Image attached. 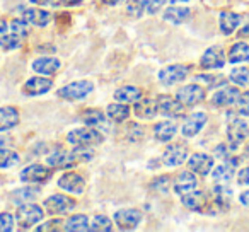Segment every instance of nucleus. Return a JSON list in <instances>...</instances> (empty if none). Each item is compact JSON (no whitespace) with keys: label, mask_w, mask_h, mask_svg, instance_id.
<instances>
[{"label":"nucleus","mask_w":249,"mask_h":232,"mask_svg":"<svg viewBox=\"0 0 249 232\" xmlns=\"http://www.w3.org/2000/svg\"><path fill=\"white\" fill-rule=\"evenodd\" d=\"M188 167L193 173L207 176L212 171V167H213V157L207 156V154H193L190 157V161H188Z\"/></svg>","instance_id":"12"},{"label":"nucleus","mask_w":249,"mask_h":232,"mask_svg":"<svg viewBox=\"0 0 249 232\" xmlns=\"http://www.w3.org/2000/svg\"><path fill=\"white\" fill-rule=\"evenodd\" d=\"M58 186L65 191H70V193H82L84 191V179L75 173H67L60 178Z\"/></svg>","instance_id":"18"},{"label":"nucleus","mask_w":249,"mask_h":232,"mask_svg":"<svg viewBox=\"0 0 249 232\" xmlns=\"http://www.w3.org/2000/svg\"><path fill=\"white\" fill-rule=\"evenodd\" d=\"M234 176V164H222L213 171V179L220 184H225Z\"/></svg>","instance_id":"34"},{"label":"nucleus","mask_w":249,"mask_h":232,"mask_svg":"<svg viewBox=\"0 0 249 232\" xmlns=\"http://www.w3.org/2000/svg\"><path fill=\"white\" fill-rule=\"evenodd\" d=\"M52 174L53 169H48L41 164H33V166H28L22 171L21 179L26 181V183H45L52 178Z\"/></svg>","instance_id":"7"},{"label":"nucleus","mask_w":249,"mask_h":232,"mask_svg":"<svg viewBox=\"0 0 249 232\" xmlns=\"http://www.w3.org/2000/svg\"><path fill=\"white\" fill-rule=\"evenodd\" d=\"M21 43H22V38L21 36H18V35H5V36H2L0 38V45L4 46L5 50H12V48H19L21 46Z\"/></svg>","instance_id":"40"},{"label":"nucleus","mask_w":249,"mask_h":232,"mask_svg":"<svg viewBox=\"0 0 249 232\" xmlns=\"http://www.w3.org/2000/svg\"><path fill=\"white\" fill-rule=\"evenodd\" d=\"M207 123V114L205 113H193L184 120V125L181 128L184 137H195L196 133H200V130Z\"/></svg>","instance_id":"14"},{"label":"nucleus","mask_w":249,"mask_h":232,"mask_svg":"<svg viewBox=\"0 0 249 232\" xmlns=\"http://www.w3.org/2000/svg\"><path fill=\"white\" fill-rule=\"evenodd\" d=\"M225 65V55L220 46H210L201 56V67L208 70L222 69Z\"/></svg>","instance_id":"10"},{"label":"nucleus","mask_w":249,"mask_h":232,"mask_svg":"<svg viewBox=\"0 0 249 232\" xmlns=\"http://www.w3.org/2000/svg\"><path fill=\"white\" fill-rule=\"evenodd\" d=\"M11 29L14 35L21 36V38H24V36H28L29 29H28V22L24 21V19H14V21L11 22Z\"/></svg>","instance_id":"41"},{"label":"nucleus","mask_w":249,"mask_h":232,"mask_svg":"<svg viewBox=\"0 0 249 232\" xmlns=\"http://www.w3.org/2000/svg\"><path fill=\"white\" fill-rule=\"evenodd\" d=\"M82 122L86 123L87 126H92V128H97V130H104L107 132V120H106V114H103L101 111L97 109H87L82 113Z\"/></svg>","instance_id":"17"},{"label":"nucleus","mask_w":249,"mask_h":232,"mask_svg":"<svg viewBox=\"0 0 249 232\" xmlns=\"http://www.w3.org/2000/svg\"><path fill=\"white\" fill-rule=\"evenodd\" d=\"M24 18H26V21L31 22V24L41 26L43 28V26L52 22L53 16L46 11H41V9H28V11L24 12Z\"/></svg>","instance_id":"22"},{"label":"nucleus","mask_w":249,"mask_h":232,"mask_svg":"<svg viewBox=\"0 0 249 232\" xmlns=\"http://www.w3.org/2000/svg\"><path fill=\"white\" fill-rule=\"evenodd\" d=\"M19 123V113L16 107L5 106L0 107V132H7V130L14 128Z\"/></svg>","instance_id":"20"},{"label":"nucleus","mask_w":249,"mask_h":232,"mask_svg":"<svg viewBox=\"0 0 249 232\" xmlns=\"http://www.w3.org/2000/svg\"><path fill=\"white\" fill-rule=\"evenodd\" d=\"M241 24V18L234 12H222L220 14V29L224 35H232Z\"/></svg>","instance_id":"28"},{"label":"nucleus","mask_w":249,"mask_h":232,"mask_svg":"<svg viewBox=\"0 0 249 232\" xmlns=\"http://www.w3.org/2000/svg\"><path fill=\"white\" fill-rule=\"evenodd\" d=\"M65 231L70 232H80V231H89V222H87L86 215H73L65 222Z\"/></svg>","instance_id":"33"},{"label":"nucleus","mask_w":249,"mask_h":232,"mask_svg":"<svg viewBox=\"0 0 249 232\" xmlns=\"http://www.w3.org/2000/svg\"><path fill=\"white\" fill-rule=\"evenodd\" d=\"M14 229V218L11 214H0V232H11Z\"/></svg>","instance_id":"43"},{"label":"nucleus","mask_w":249,"mask_h":232,"mask_svg":"<svg viewBox=\"0 0 249 232\" xmlns=\"http://www.w3.org/2000/svg\"><path fill=\"white\" fill-rule=\"evenodd\" d=\"M188 157V149L184 145H171L166 149V152H164L162 156V162L166 164V166H181V164L186 161Z\"/></svg>","instance_id":"13"},{"label":"nucleus","mask_w":249,"mask_h":232,"mask_svg":"<svg viewBox=\"0 0 249 232\" xmlns=\"http://www.w3.org/2000/svg\"><path fill=\"white\" fill-rule=\"evenodd\" d=\"M249 60V45L246 43H235L229 52V62L231 63H241Z\"/></svg>","instance_id":"31"},{"label":"nucleus","mask_w":249,"mask_h":232,"mask_svg":"<svg viewBox=\"0 0 249 232\" xmlns=\"http://www.w3.org/2000/svg\"><path fill=\"white\" fill-rule=\"evenodd\" d=\"M140 220H142V212L133 208H124L114 214V222L121 231H132L140 224Z\"/></svg>","instance_id":"4"},{"label":"nucleus","mask_w":249,"mask_h":232,"mask_svg":"<svg viewBox=\"0 0 249 232\" xmlns=\"http://www.w3.org/2000/svg\"><path fill=\"white\" fill-rule=\"evenodd\" d=\"M169 2H173V4H176V2H188V0H169Z\"/></svg>","instance_id":"53"},{"label":"nucleus","mask_w":249,"mask_h":232,"mask_svg":"<svg viewBox=\"0 0 249 232\" xmlns=\"http://www.w3.org/2000/svg\"><path fill=\"white\" fill-rule=\"evenodd\" d=\"M48 164L55 169H65V167H72L75 164V159L72 154L60 150V152H55L48 157Z\"/></svg>","instance_id":"25"},{"label":"nucleus","mask_w":249,"mask_h":232,"mask_svg":"<svg viewBox=\"0 0 249 232\" xmlns=\"http://www.w3.org/2000/svg\"><path fill=\"white\" fill-rule=\"evenodd\" d=\"M94 90V84L89 80H79V82H72L69 86L62 87L58 90V96L67 101H80L86 96H89Z\"/></svg>","instance_id":"3"},{"label":"nucleus","mask_w":249,"mask_h":232,"mask_svg":"<svg viewBox=\"0 0 249 232\" xmlns=\"http://www.w3.org/2000/svg\"><path fill=\"white\" fill-rule=\"evenodd\" d=\"M33 69L38 73H45V75H52L60 69V60L56 58H38L33 62Z\"/></svg>","instance_id":"24"},{"label":"nucleus","mask_w":249,"mask_h":232,"mask_svg":"<svg viewBox=\"0 0 249 232\" xmlns=\"http://www.w3.org/2000/svg\"><path fill=\"white\" fill-rule=\"evenodd\" d=\"M237 179H239V183H241V184H244V186H249V167H244V169L239 173Z\"/></svg>","instance_id":"47"},{"label":"nucleus","mask_w":249,"mask_h":232,"mask_svg":"<svg viewBox=\"0 0 249 232\" xmlns=\"http://www.w3.org/2000/svg\"><path fill=\"white\" fill-rule=\"evenodd\" d=\"M183 205L190 210L200 212L205 207V195L201 191H190V193L183 195Z\"/></svg>","instance_id":"29"},{"label":"nucleus","mask_w":249,"mask_h":232,"mask_svg":"<svg viewBox=\"0 0 249 232\" xmlns=\"http://www.w3.org/2000/svg\"><path fill=\"white\" fill-rule=\"evenodd\" d=\"M104 140L103 133H99L97 128H75L67 135V142L72 145H80V147H90V145H99Z\"/></svg>","instance_id":"1"},{"label":"nucleus","mask_w":249,"mask_h":232,"mask_svg":"<svg viewBox=\"0 0 249 232\" xmlns=\"http://www.w3.org/2000/svg\"><path fill=\"white\" fill-rule=\"evenodd\" d=\"M213 195H215V203L220 208H227L229 201H231V196H232V191L225 186H217V188H213Z\"/></svg>","instance_id":"35"},{"label":"nucleus","mask_w":249,"mask_h":232,"mask_svg":"<svg viewBox=\"0 0 249 232\" xmlns=\"http://www.w3.org/2000/svg\"><path fill=\"white\" fill-rule=\"evenodd\" d=\"M89 231H96V232H107L111 231V220L104 215H96L92 218V224L89 225Z\"/></svg>","instance_id":"38"},{"label":"nucleus","mask_w":249,"mask_h":232,"mask_svg":"<svg viewBox=\"0 0 249 232\" xmlns=\"http://www.w3.org/2000/svg\"><path fill=\"white\" fill-rule=\"evenodd\" d=\"M231 80L237 86L248 87L249 86V70L246 67H237L231 72Z\"/></svg>","instance_id":"36"},{"label":"nucleus","mask_w":249,"mask_h":232,"mask_svg":"<svg viewBox=\"0 0 249 232\" xmlns=\"http://www.w3.org/2000/svg\"><path fill=\"white\" fill-rule=\"evenodd\" d=\"M237 97H239L237 87H224V89L217 90V92L213 94L212 103H213V106L225 107V106H231V104L237 103Z\"/></svg>","instance_id":"16"},{"label":"nucleus","mask_w":249,"mask_h":232,"mask_svg":"<svg viewBox=\"0 0 249 232\" xmlns=\"http://www.w3.org/2000/svg\"><path fill=\"white\" fill-rule=\"evenodd\" d=\"M140 96H142V90L133 86H124L114 92V99L120 101V103H137Z\"/></svg>","instance_id":"23"},{"label":"nucleus","mask_w":249,"mask_h":232,"mask_svg":"<svg viewBox=\"0 0 249 232\" xmlns=\"http://www.w3.org/2000/svg\"><path fill=\"white\" fill-rule=\"evenodd\" d=\"M176 97L183 106H195L205 99V90L200 86H184L176 92Z\"/></svg>","instance_id":"9"},{"label":"nucleus","mask_w":249,"mask_h":232,"mask_svg":"<svg viewBox=\"0 0 249 232\" xmlns=\"http://www.w3.org/2000/svg\"><path fill=\"white\" fill-rule=\"evenodd\" d=\"M176 130H178V126L174 125V123L162 122V123H159V125H156L154 135H156V139L159 140V142H169V140H173L174 135H176Z\"/></svg>","instance_id":"26"},{"label":"nucleus","mask_w":249,"mask_h":232,"mask_svg":"<svg viewBox=\"0 0 249 232\" xmlns=\"http://www.w3.org/2000/svg\"><path fill=\"white\" fill-rule=\"evenodd\" d=\"M45 212L41 210V207L38 205H28L22 203L21 207L18 208V214H16V218H18V224L21 229H29L35 224H38L43 218Z\"/></svg>","instance_id":"2"},{"label":"nucleus","mask_w":249,"mask_h":232,"mask_svg":"<svg viewBox=\"0 0 249 232\" xmlns=\"http://www.w3.org/2000/svg\"><path fill=\"white\" fill-rule=\"evenodd\" d=\"M104 4H107V5H118V4H121L123 0H103Z\"/></svg>","instance_id":"52"},{"label":"nucleus","mask_w":249,"mask_h":232,"mask_svg":"<svg viewBox=\"0 0 249 232\" xmlns=\"http://www.w3.org/2000/svg\"><path fill=\"white\" fill-rule=\"evenodd\" d=\"M38 195H39L38 188H21V190L12 191L11 196L14 203L22 205V203H28V201L35 200V198H38Z\"/></svg>","instance_id":"32"},{"label":"nucleus","mask_w":249,"mask_h":232,"mask_svg":"<svg viewBox=\"0 0 249 232\" xmlns=\"http://www.w3.org/2000/svg\"><path fill=\"white\" fill-rule=\"evenodd\" d=\"M5 33H7V22L4 19H0V38L5 36Z\"/></svg>","instance_id":"49"},{"label":"nucleus","mask_w":249,"mask_h":232,"mask_svg":"<svg viewBox=\"0 0 249 232\" xmlns=\"http://www.w3.org/2000/svg\"><path fill=\"white\" fill-rule=\"evenodd\" d=\"M188 72H190V69L184 65H171V67H166V69L160 70L159 80L164 84V86H174V84L186 79Z\"/></svg>","instance_id":"8"},{"label":"nucleus","mask_w":249,"mask_h":232,"mask_svg":"<svg viewBox=\"0 0 249 232\" xmlns=\"http://www.w3.org/2000/svg\"><path fill=\"white\" fill-rule=\"evenodd\" d=\"M195 188H196V178H195V174L190 173V171L181 173L179 176H178L176 183H174V191H176L178 195H181V196L190 193V191H193Z\"/></svg>","instance_id":"19"},{"label":"nucleus","mask_w":249,"mask_h":232,"mask_svg":"<svg viewBox=\"0 0 249 232\" xmlns=\"http://www.w3.org/2000/svg\"><path fill=\"white\" fill-rule=\"evenodd\" d=\"M190 16H191V12H190V9H186V7H169L164 12V19L173 22V24H183L184 21L190 19Z\"/></svg>","instance_id":"27"},{"label":"nucleus","mask_w":249,"mask_h":232,"mask_svg":"<svg viewBox=\"0 0 249 232\" xmlns=\"http://www.w3.org/2000/svg\"><path fill=\"white\" fill-rule=\"evenodd\" d=\"M237 111L242 116H249V90L244 94H239L237 97Z\"/></svg>","instance_id":"42"},{"label":"nucleus","mask_w":249,"mask_h":232,"mask_svg":"<svg viewBox=\"0 0 249 232\" xmlns=\"http://www.w3.org/2000/svg\"><path fill=\"white\" fill-rule=\"evenodd\" d=\"M248 152H249V145H248Z\"/></svg>","instance_id":"54"},{"label":"nucleus","mask_w":249,"mask_h":232,"mask_svg":"<svg viewBox=\"0 0 249 232\" xmlns=\"http://www.w3.org/2000/svg\"><path fill=\"white\" fill-rule=\"evenodd\" d=\"M249 137V125L241 118H234L227 126V139L232 147H237Z\"/></svg>","instance_id":"6"},{"label":"nucleus","mask_w":249,"mask_h":232,"mask_svg":"<svg viewBox=\"0 0 249 232\" xmlns=\"http://www.w3.org/2000/svg\"><path fill=\"white\" fill-rule=\"evenodd\" d=\"M53 87V82L50 79H43V77H33L26 82L24 94L28 96H41V94L48 92Z\"/></svg>","instance_id":"15"},{"label":"nucleus","mask_w":249,"mask_h":232,"mask_svg":"<svg viewBox=\"0 0 249 232\" xmlns=\"http://www.w3.org/2000/svg\"><path fill=\"white\" fill-rule=\"evenodd\" d=\"M19 162V156L12 150L7 149H0V167L2 169H7V167H12Z\"/></svg>","instance_id":"37"},{"label":"nucleus","mask_w":249,"mask_h":232,"mask_svg":"<svg viewBox=\"0 0 249 232\" xmlns=\"http://www.w3.org/2000/svg\"><path fill=\"white\" fill-rule=\"evenodd\" d=\"M126 12H128L130 16H133V18H140V16L143 14V9H142V5H140L139 0H130L128 7H126Z\"/></svg>","instance_id":"45"},{"label":"nucleus","mask_w":249,"mask_h":232,"mask_svg":"<svg viewBox=\"0 0 249 232\" xmlns=\"http://www.w3.org/2000/svg\"><path fill=\"white\" fill-rule=\"evenodd\" d=\"M33 4H36V5H50V4H53V0H31Z\"/></svg>","instance_id":"51"},{"label":"nucleus","mask_w":249,"mask_h":232,"mask_svg":"<svg viewBox=\"0 0 249 232\" xmlns=\"http://www.w3.org/2000/svg\"><path fill=\"white\" fill-rule=\"evenodd\" d=\"M65 222H62L60 218H55V220H50V222H46V224H43V225H39L38 227V231H41V232H46V231H62V229H65Z\"/></svg>","instance_id":"44"},{"label":"nucleus","mask_w":249,"mask_h":232,"mask_svg":"<svg viewBox=\"0 0 249 232\" xmlns=\"http://www.w3.org/2000/svg\"><path fill=\"white\" fill-rule=\"evenodd\" d=\"M139 2L142 5L143 12H147V14H156L166 4V0H139Z\"/></svg>","instance_id":"39"},{"label":"nucleus","mask_w":249,"mask_h":232,"mask_svg":"<svg viewBox=\"0 0 249 232\" xmlns=\"http://www.w3.org/2000/svg\"><path fill=\"white\" fill-rule=\"evenodd\" d=\"M239 200H241V203H242V205H246V207H249V191H246V193H242Z\"/></svg>","instance_id":"50"},{"label":"nucleus","mask_w":249,"mask_h":232,"mask_svg":"<svg viewBox=\"0 0 249 232\" xmlns=\"http://www.w3.org/2000/svg\"><path fill=\"white\" fill-rule=\"evenodd\" d=\"M58 2L62 5H65V7L67 5H80L82 4V0H58Z\"/></svg>","instance_id":"48"},{"label":"nucleus","mask_w":249,"mask_h":232,"mask_svg":"<svg viewBox=\"0 0 249 232\" xmlns=\"http://www.w3.org/2000/svg\"><path fill=\"white\" fill-rule=\"evenodd\" d=\"M73 159H75V162H79V161H89L92 159V154L89 152V150H86L84 147H80V149H75L72 152Z\"/></svg>","instance_id":"46"},{"label":"nucleus","mask_w":249,"mask_h":232,"mask_svg":"<svg viewBox=\"0 0 249 232\" xmlns=\"http://www.w3.org/2000/svg\"><path fill=\"white\" fill-rule=\"evenodd\" d=\"M75 207V201L69 196H63V195H52L50 198L45 200V208L50 212V214H69L70 210H73Z\"/></svg>","instance_id":"5"},{"label":"nucleus","mask_w":249,"mask_h":232,"mask_svg":"<svg viewBox=\"0 0 249 232\" xmlns=\"http://www.w3.org/2000/svg\"><path fill=\"white\" fill-rule=\"evenodd\" d=\"M106 113H107V118H109V120H113V122H116V123H121V122H124V120L128 118L130 107L126 106V104H121V103L109 104Z\"/></svg>","instance_id":"30"},{"label":"nucleus","mask_w":249,"mask_h":232,"mask_svg":"<svg viewBox=\"0 0 249 232\" xmlns=\"http://www.w3.org/2000/svg\"><path fill=\"white\" fill-rule=\"evenodd\" d=\"M157 109L164 116H169V118H178L181 116V111H183V104L179 103V99H174L171 96H159L157 97Z\"/></svg>","instance_id":"11"},{"label":"nucleus","mask_w":249,"mask_h":232,"mask_svg":"<svg viewBox=\"0 0 249 232\" xmlns=\"http://www.w3.org/2000/svg\"><path fill=\"white\" fill-rule=\"evenodd\" d=\"M137 116L140 118H154L159 109H157V101H152V99H142V101H137L135 103V107H133Z\"/></svg>","instance_id":"21"}]
</instances>
